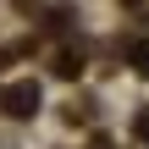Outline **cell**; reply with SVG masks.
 I'll return each mask as SVG.
<instances>
[{"label": "cell", "instance_id": "obj_3", "mask_svg": "<svg viewBox=\"0 0 149 149\" xmlns=\"http://www.w3.org/2000/svg\"><path fill=\"white\" fill-rule=\"evenodd\" d=\"M127 55H133V61H138V66H144V72H149V39H138V44H133Z\"/></svg>", "mask_w": 149, "mask_h": 149}, {"label": "cell", "instance_id": "obj_1", "mask_svg": "<svg viewBox=\"0 0 149 149\" xmlns=\"http://www.w3.org/2000/svg\"><path fill=\"white\" fill-rule=\"evenodd\" d=\"M0 105H6V116H17V122H28V116L39 111V83H11V88L0 94Z\"/></svg>", "mask_w": 149, "mask_h": 149}, {"label": "cell", "instance_id": "obj_2", "mask_svg": "<svg viewBox=\"0 0 149 149\" xmlns=\"http://www.w3.org/2000/svg\"><path fill=\"white\" fill-rule=\"evenodd\" d=\"M77 66H83V55H61V61H55V72H61V77H72Z\"/></svg>", "mask_w": 149, "mask_h": 149}, {"label": "cell", "instance_id": "obj_4", "mask_svg": "<svg viewBox=\"0 0 149 149\" xmlns=\"http://www.w3.org/2000/svg\"><path fill=\"white\" fill-rule=\"evenodd\" d=\"M138 138H144V144H149V111H144V116H138Z\"/></svg>", "mask_w": 149, "mask_h": 149}]
</instances>
